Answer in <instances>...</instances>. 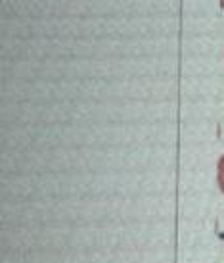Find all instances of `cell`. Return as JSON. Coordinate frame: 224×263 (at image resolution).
I'll list each match as a JSON object with an SVG mask.
<instances>
[{
  "label": "cell",
  "instance_id": "cell-1",
  "mask_svg": "<svg viewBox=\"0 0 224 263\" xmlns=\"http://www.w3.org/2000/svg\"><path fill=\"white\" fill-rule=\"evenodd\" d=\"M218 186L224 192V156L218 161Z\"/></svg>",
  "mask_w": 224,
  "mask_h": 263
}]
</instances>
